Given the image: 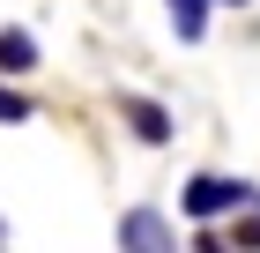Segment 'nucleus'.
<instances>
[{"instance_id": "obj_1", "label": "nucleus", "mask_w": 260, "mask_h": 253, "mask_svg": "<svg viewBox=\"0 0 260 253\" xmlns=\"http://www.w3.org/2000/svg\"><path fill=\"white\" fill-rule=\"evenodd\" d=\"M253 201V186L245 179H216V172H201L193 186H186V216H223V209H245Z\"/></svg>"}, {"instance_id": "obj_6", "label": "nucleus", "mask_w": 260, "mask_h": 253, "mask_svg": "<svg viewBox=\"0 0 260 253\" xmlns=\"http://www.w3.org/2000/svg\"><path fill=\"white\" fill-rule=\"evenodd\" d=\"M15 119H30V104H22L15 90H0V127H15Z\"/></svg>"}, {"instance_id": "obj_9", "label": "nucleus", "mask_w": 260, "mask_h": 253, "mask_svg": "<svg viewBox=\"0 0 260 253\" xmlns=\"http://www.w3.org/2000/svg\"><path fill=\"white\" fill-rule=\"evenodd\" d=\"M0 238H8V223H0Z\"/></svg>"}, {"instance_id": "obj_3", "label": "nucleus", "mask_w": 260, "mask_h": 253, "mask_svg": "<svg viewBox=\"0 0 260 253\" xmlns=\"http://www.w3.org/2000/svg\"><path fill=\"white\" fill-rule=\"evenodd\" d=\"M119 119L134 127L141 142H171V112H164L156 97H126V104H119Z\"/></svg>"}, {"instance_id": "obj_8", "label": "nucleus", "mask_w": 260, "mask_h": 253, "mask_svg": "<svg viewBox=\"0 0 260 253\" xmlns=\"http://www.w3.org/2000/svg\"><path fill=\"white\" fill-rule=\"evenodd\" d=\"M223 8H245V0H223Z\"/></svg>"}, {"instance_id": "obj_5", "label": "nucleus", "mask_w": 260, "mask_h": 253, "mask_svg": "<svg viewBox=\"0 0 260 253\" xmlns=\"http://www.w3.org/2000/svg\"><path fill=\"white\" fill-rule=\"evenodd\" d=\"M171 22H179V38L193 45L201 30H208V0H171Z\"/></svg>"}, {"instance_id": "obj_2", "label": "nucleus", "mask_w": 260, "mask_h": 253, "mask_svg": "<svg viewBox=\"0 0 260 253\" xmlns=\"http://www.w3.org/2000/svg\"><path fill=\"white\" fill-rule=\"evenodd\" d=\"M119 253H179V238H171V223L156 209H126L119 216Z\"/></svg>"}, {"instance_id": "obj_7", "label": "nucleus", "mask_w": 260, "mask_h": 253, "mask_svg": "<svg viewBox=\"0 0 260 253\" xmlns=\"http://www.w3.org/2000/svg\"><path fill=\"white\" fill-rule=\"evenodd\" d=\"M201 253H231V246H223V238H216V231H201Z\"/></svg>"}, {"instance_id": "obj_4", "label": "nucleus", "mask_w": 260, "mask_h": 253, "mask_svg": "<svg viewBox=\"0 0 260 253\" xmlns=\"http://www.w3.org/2000/svg\"><path fill=\"white\" fill-rule=\"evenodd\" d=\"M38 67V38L30 30H0V75H30Z\"/></svg>"}]
</instances>
